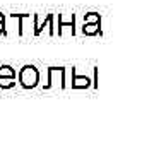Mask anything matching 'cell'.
Masks as SVG:
<instances>
[{"mask_svg": "<svg viewBox=\"0 0 154 154\" xmlns=\"http://www.w3.org/2000/svg\"><path fill=\"white\" fill-rule=\"evenodd\" d=\"M84 86H88V79H82V77H75L74 88H84Z\"/></svg>", "mask_w": 154, "mask_h": 154, "instance_id": "obj_8", "label": "cell"}, {"mask_svg": "<svg viewBox=\"0 0 154 154\" xmlns=\"http://www.w3.org/2000/svg\"><path fill=\"white\" fill-rule=\"evenodd\" d=\"M63 26H70V28L74 29V16L67 21L65 16H63V14H60V16H58V34H62V28H63Z\"/></svg>", "mask_w": 154, "mask_h": 154, "instance_id": "obj_3", "label": "cell"}, {"mask_svg": "<svg viewBox=\"0 0 154 154\" xmlns=\"http://www.w3.org/2000/svg\"><path fill=\"white\" fill-rule=\"evenodd\" d=\"M96 31H98V26L96 24H84V28H82L84 34H94Z\"/></svg>", "mask_w": 154, "mask_h": 154, "instance_id": "obj_7", "label": "cell"}, {"mask_svg": "<svg viewBox=\"0 0 154 154\" xmlns=\"http://www.w3.org/2000/svg\"><path fill=\"white\" fill-rule=\"evenodd\" d=\"M0 77H12V79H16V70L9 65H2L0 67Z\"/></svg>", "mask_w": 154, "mask_h": 154, "instance_id": "obj_4", "label": "cell"}, {"mask_svg": "<svg viewBox=\"0 0 154 154\" xmlns=\"http://www.w3.org/2000/svg\"><path fill=\"white\" fill-rule=\"evenodd\" d=\"M4 22H5V17H4V14L0 12V24H4Z\"/></svg>", "mask_w": 154, "mask_h": 154, "instance_id": "obj_9", "label": "cell"}, {"mask_svg": "<svg viewBox=\"0 0 154 154\" xmlns=\"http://www.w3.org/2000/svg\"><path fill=\"white\" fill-rule=\"evenodd\" d=\"M2 33L5 34V28H4V24H0V34H2Z\"/></svg>", "mask_w": 154, "mask_h": 154, "instance_id": "obj_10", "label": "cell"}, {"mask_svg": "<svg viewBox=\"0 0 154 154\" xmlns=\"http://www.w3.org/2000/svg\"><path fill=\"white\" fill-rule=\"evenodd\" d=\"M98 14H94V12H91V14H86V17H84V24H94V22H98Z\"/></svg>", "mask_w": 154, "mask_h": 154, "instance_id": "obj_6", "label": "cell"}, {"mask_svg": "<svg viewBox=\"0 0 154 154\" xmlns=\"http://www.w3.org/2000/svg\"><path fill=\"white\" fill-rule=\"evenodd\" d=\"M45 26H48V28H50V34H51V36H55V29H53V14H48V16H46V21H45L41 26H38V28L34 29V34L39 36V33L45 29Z\"/></svg>", "mask_w": 154, "mask_h": 154, "instance_id": "obj_2", "label": "cell"}, {"mask_svg": "<svg viewBox=\"0 0 154 154\" xmlns=\"http://www.w3.org/2000/svg\"><path fill=\"white\" fill-rule=\"evenodd\" d=\"M14 84H16V79H12V77H0V88L9 89V88H14Z\"/></svg>", "mask_w": 154, "mask_h": 154, "instance_id": "obj_5", "label": "cell"}, {"mask_svg": "<svg viewBox=\"0 0 154 154\" xmlns=\"http://www.w3.org/2000/svg\"><path fill=\"white\" fill-rule=\"evenodd\" d=\"M39 72L34 65H24L19 72V84L24 89H33L38 86Z\"/></svg>", "mask_w": 154, "mask_h": 154, "instance_id": "obj_1", "label": "cell"}]
</instances>
